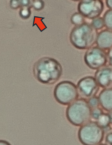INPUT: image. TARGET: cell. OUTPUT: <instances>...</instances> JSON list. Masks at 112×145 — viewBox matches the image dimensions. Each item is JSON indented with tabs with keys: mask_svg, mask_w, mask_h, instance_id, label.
Here are the masks:
<instances>
[{
	"mask_svg": "<svg viewBox=\"0 0 112 145\" xmlns=\"http://www.w3.org/2000/svg\"><path fill=\"white\" fill-rule=\"evenodd\" d=\"M96 44L99 48L106 50L112 48V30L106 29L98 33Z\"/></svg>",
	"mask_w": 112,
	"mask_h": 145,
	"instance_id": "10",
	"label": "cell"
},
{
	"mask_svg": "<svg viewBox=\"0 0 112 145\" xmlns=\"http://www.w3.org/2000/svg\"><path fill=\"white\" fill-rule=\"evenodd\" d=\"M88 102L92 109L99 107L100 105L99 97L96 96L89 99Z\"/></svg>",
	"mask_w": 112,
	"mask_h": 145,
	"instance_id": "19",
	"label": "cell"
},
{
	"mask_svg": "<svg viewBox=\"0 0 112 145\" xmlns=\"http://www.w3.org/2000/svg\"><path fill=\"white\" fill-rule=\"evenodd\" d=\"M109 114H110V116H111V125H112V112H110L109 113Z\"/></svg>",
	"mask_w": 112,
	"mask_h": 145,
	"instance_id": "26",
	"label": "cell"
},
{
	"mask_svg": "<svg viewBox=\"0 0 112 145\" xmlns=\"http://www.w3.org/2000/svg\"><path fill=\"white\" fill-rule=\"evenodd\" d=\"M71 22L75 26L81 25L85 22V18L80 13L77 12L74 13L71 16Z\"/></svg>",
	"mask_w": 112,
	"mask_h": 145,
	"instance_id": "13",
	"label": "cell"
},
{
	"mask_svg": "<svg viewBox=\"0 0 112 145\" xmlns=\"http://www.w3.org/2000/svg\"><path fill=\"white\" fill-rule=\"evenodd\" d=\"M92 108L85 99H77L67 107L66 116L69 122L76 126H81L91 121Z\"/></svg>",
	"mask_w": 112,
	"mask_h": 145,
	"instance_id": "3",
	"label": "cell"
},
{
	"mask_svg": "<svg viewBox=\"0 0 112 145\" xmlns=\"http://www.w3.org/2000/svg\"><path fill=\"white\" fill-rule=\"evenodd\" d=\"M91 24L97 30L102 29V28L105 26L104 18L101 17H99L92 20Z\"/></svg>",
	"mask_w": 112,
	"mask_h": 145,
	"instance_id": "16",
	"label": "cell"
},
{
	"mask_svg": "<svg viewBox=\"0 0 112 145\" xmlns=\"http://www.w3.org/2000/svg\"><path fill=\"white\" fill-rule=\"evenodd\" d=\"M53 96L58 103L63 105H69L79 97L77 87L70 81H63L54 88Z\"/></svg>",
	"mask_w": 112,
	"mask_h": 145,
	"instance_id": "5",
	"label": "cell"
},
{
	"mask_svg": "<svg viewBox=\"0 0 112 145\" xmlns=\"http://www.w3.org/2000/svg\"><path fill=\"white\" fill-rule=\"evenodd\" d=\"M105 143L108 145H112V130L107 133L105 138Z\"/></svg>",
	"mask_w": 112,
	"mask_h": 145,
	"instance_id": "21",
	"label": "cell"
},
{
	"mask_svg": "<svg viewBox=\"0 0 112 145\" xmlns=\"http://www.w3.org/2000/svg\"><path fill=\"white\" fill-rule=\"evenodd\" d=\"M63 68L60 62L52 57H44L37 60L33 66V74L42 84L53 85L62 76Z\"/></svg>",
	"mask_w": 112,
	"mask_h": 145,
	"instance_id": "1",
	"label": "cell"
},
{
	"mask_svg": "<svg viewBox=\"0 0 112 145\" xmlns=\"http://www.w3.org/2000/svg\"><path fill=\"white\" fill-rule=\"evenodd\" d=\"M98 34L97 30L91 24L85 22L73 28L70 34V41L77 49L87 50L96 44Z\"/></svg>",
	"mask_w": 112,
	"mask_h": 145,
	"instance_id": "2",
	"label": "cell"
},
{
	"mask_svg": "<svg viewBox=\"0 0 112 145\" xmlns=\"http://www.w3.org/2000/svg\"><path fill=\"white\" fill-rule=\"evenodd\" d=\"M21 6H30L32 7V5L34 0H20Z\"/></svg>",
	"mask_w": 112,
	"mask_h": 145,
	"instance_id": "22",
	"label": "cell"
},
{
	"mask_svg": "<svg viewBox=\"0 0 112 145\" xmlns=\"http://www.w3.org/2000/svg\"><path fill=\"white\" fill-rule=\"evenodd\" d=\"M101 127L104 130L105 132L106 130H110V125L111 124V118L110 114L108 113H103L96 121Z\"/></svg>",
	"mask_w": 112,
	"mask_h": 145,
	"instance_id": "12",
	"label": "cell"
},
{
	"mask_svg": "<svg viewBox=\"0 0 112 145\" xmlns=\"http://www.w3.org/2000/svg\"><path fill=\"white\" fill-rule=\"evenodd\" d=\"M105 4L107 8L112 9V0H105Z\"/></svg>",
	"mask_w": 112,
	"mask_h": 145,
	"instance_id": "24",
	"label": "cell"
},
{
	"mask_svg": "<svg viewBox=\"0 0 112 145\" xmlns=\"http://www.w3.org/2000/svg\"><path fill=\"white\" fill-rule=\"evenodd\" d=\"M95 78L100 87L103 89L112 88V66H104L97 70Z\"/></svg>",
	"mask_w": 112,
	"mask_h": 145,
	"instance_id": "9",
	"label": "cell"
},
{
	"mask_svg": "<svg viewBox=\"0 0 112 145\" xmlns=\"http://www.w3.org/2000/svg\"><path fill=\"white\" fill-rule=\"evenodd\" d=\"M98 97L102 108L109 113L112 112V88L102 89Z\"/></svg>",
	"mask_w": 112,
	"mask_h": 145,
	"instance_id": "11",
	"label": "cell"
},
{
	"mask_svg": "<svg viewBox=\"0 0 112 145\" xmlns=\"http://www.w3.org/2000/svg\"><path fill=\"white\" fill-rule=\"evenodd\" d=\"M31 8L30 6H21L19 12L20 17L23 20L29 18L32 14Z\"/></svg>",
	"mask_w": 112,
	"mask_h": 145,
	"instance_id": "15",
	"label": "cell"
},
{
	"mask_svg": "<svg viewBox=\"0 0 112 145\" xmlns=\"http://www.w3.org/2000/svg\"><path fill=\"white\" fill-rule=\"evenodd\" d=\"M107 54L108 62L109 63V65L112 66V48L109 49Z\"/></svg>",
	"mask_w": 112,
	"mask_h": 145,
	"instance_id": "23",
	"label": "cell"
},
{
	"mask_svg": "<svg viewBox=\"0 0 112 145\" xmlns=\"http://www.w3.org/2000/svg\"><path fill=\"white\" fill-rule=\"evenodd\" d=\"M103 113H104L103 110L99 107L92 109V112H91L92 118L96 121L98 119H99L100 116Z\"/></svg>",
	"mask_w": 112,
	"mask_h": 145,
	"instance_id": "18",
	"label": "cell"
},
{
	"mask_svg": "<svg viewBox=\"0 0 112 145\" xmlns=\"http://www.w3.org/2000/svg\"><path fill=\"white\" fill-rule=\"evenodd\" d=\"M0 145H11V144L5 140H0Z\"/></svg>",
	"mask_w": 112,
	"mask_h": 145,
	"instance_id": "25",
	"label": "cell"
},
{
	"mask_svg": "<svg viewBox=\"0 0 112 145\" xmlns=\"http://www.w3.org/2000/svg\"><path fill=\"white\" fill-rule=\"evenodd\" d=\"M72 1H76V2H77V1H81V0H71Z\"/></svg>",
	"mask_w": 112,
	"mask_h": 145,
	"instance_id": "27",
	"label": "cell"
},
{
	"mask_svg": "<svg viewBox=\"0 0 112 145\" xmlns=\"http://www.w3.org/2000/svg\"><path fill=\"white\" fill-rule=\"evenodd\" d=\"M77 87L79 96L86 100L96 96L100 90V86L95 77L92 76H86L81 78Z\"/></svg>",
	"mask_w": 112,
	"mask_h": 145,
	"instance_id": "8",
	"label": "cell"
},
{
	"mask_svg": "<svg viewBox=\"0 0 112 145\" xmlns=\"http://www.w3.org/2000/svg\"><path fill=\"white\" fill-rule=\"evenodd\" d=\"M44 7L45 2L43 0H34L32 3V8L36 11H41Z\"/></svg>",
	"mask_w": 112,
	"mask_h": 145,
	"instance_id": "17",
	"label": "cell"
},
{
	"mask_svg": "<svg viewBox=\"0 0 112 145\" xmlns=\"http://www.w3.org/2000/svg\"><path fill=\"white\" fill-rule=\"evenodd\" d=\"M9 5L10 8L13 10L20 8L21 6L20 0H10Z\"/></svg>",
	"mask_w": 112,
	"mask_h": 145,
	"instance_id": "20",
	"label": "cell"
},
{
	"mask_svg": "<svg viewBox=\"0 0 112 145\" xmlns=\"http://www.w3.org/2000/svg\"><path fill=\"white\" fill-rule=\"evenodd\" d=\"M103 18L107 29L112 30V9L107 10L104 14Z\"/></svg>",
	"mask_w": 112,
	"mask_h": 145,
	"instance_id": "14",
	"label": "cell"
},
{
	"mask_svg": "<svg viewBox=\"0 0 112 145\" xmlns=\"http://www.w3.org/2000/svg\"><path fill=\"white\" fill-rule=\"evenodd\" d=\"M85 63L89 69L98 70L105 66L108 62L105 50L99 46H92L87 50L84 54Z\"/></svg>",
	"mask_w": 112,
	"mask_h": 145,
	"instance_id": "6",
	"label": "cell"
},
{
	"mask_svg": "<svg viewBox=\"0 0 112 145\" xmlns=\"http://www.w3.org/2000/svg\"><path fill=\"white\" fill-rule=\"evenodd\" d=\"M104 130L96 121H90L81 126L78 131L79 141L85 145H98L104 140Z\"/></svg>",
	"mask_w": 112,
	"mask_h": 145,
	"instance_id": "4",
	"label": "cell"
},
{
	"mask_svg": "<svg viewBox=\"0 0 112 145\" xmlns=\"http://www.w3.org/2000/svg\"><path fill=\"white\" fill-rule=\"evenodd\" d=\"M77 8L84 17L92 20L101 15L104 10V4L102 0H81Z\"/></svg>",
	"mask_w": 112,
	"mask_h": 145,
	"instance_id": "7",
	"label": "cell"
}]
</instances>
